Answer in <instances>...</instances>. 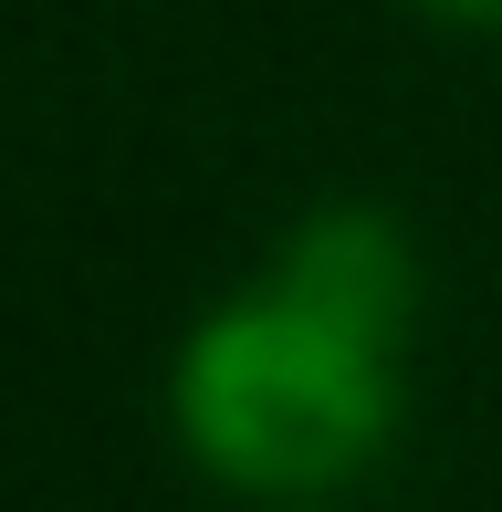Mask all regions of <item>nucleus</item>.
<instances>
[{
    "instance_id": "nucleus-3",
    "label": "nucleus",
    "mask_w": 502,
    "mask_h": 512,
    "mask_svg": "<svg viewBox=\"0 0 502 512\" xmlns=\"http://www.w3.org/2000/svg\"><path fill=\"white\" fill-rule=\"evenodd\" d=\"M429 21H461V32H502V0H419Z\"/></svg>"
},
{
    "instance_id": "nucleus-2",
    "label": "nucleus",
    "mask_w": 502,
    "mask_h": 512,
    "mask_svg": "<svg viewBox=\"0 0 502 512\" xmlns=\"http://www.w3.org/2000/svg\"><path fill=\"white\" fill-rule=\"evenodd\" d=\"M272 293L314 304L325 324H346L367 345H398L408 304H419V272H408L398 220H377V209H314L283 241V262H272Z\"/></svg>"
},
{
    "instance_id": "nucleus-1",
    "label": "nucleus",
    "mask_w": 502,
    "mask_h": 512,
    "mask_svg": "<svg viewBox=\"0 0 502 512\" xmlns=\"http://www.w3.org/2000/svg\"><path fill=\"white\" fill-rule=\"evenodd\" d=\"M387 418H398L387 345L325 324L272 283L199 314V335L178 345V439L231 492L262 502L335 492L387 450Z\"/></svg>"
}]
</instances>
